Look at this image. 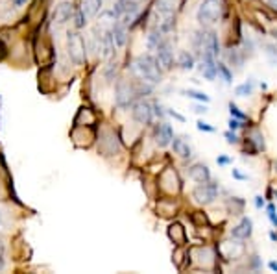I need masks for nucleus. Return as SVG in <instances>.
I'll list each match as a JSON object with an SVG mask.
<instances>
[{
	"instance_id": "bb28decb",
	"label": "nucleus",
	"mask_w": 277,
	"mask_h": 274,
	"mask_svg": "<svg viewBox=\"0 0 277 274\" xmlns=\"http://www.w3.org/2000/svg\"><path fill=\"white\" fill-rule=\"evenodd\" d=\"M168 237L172 239L176 244H183V243H185V237H187V233H185V228H183L180 222H176V224H170V228H168Z\"/></svg>"
},
{
	"instance_id": "ddd939ff",
	"label": "nucleus",
	"mask_w": 277,
	"mask_h": 274,
	"mask_svg": "<svg viewBox=\"0 0 277 274\" xmlns=\"http://www.w3.org/2000/svg\"><path fill=\"white\" fill-rule=\"evenodd\" d=\"M231 237L240 239V241H248V239L253 235V220L248 217V215H242L238 224H235L231 228Z\"/></svg>"
},
{
	"instance_id": "a19ab883",
	"label": "nucleus",
	"mask_w": 277,
	"mask_h": 274,
	"mask_svg": "<svg viewBox=\"0 0 277 274\" xmlns=\"http://www.w3.org/2000/svg\"><path fill=\"white\" fill-rule=\"evenodd\" d=\"M216 165L218 167H222V169H226V167H229V165H233V158L228 156V154H220V156L216 158Z\"/></svg>"
},
{
	"instance_id": "4be33fe9",
	"label": "nucleus",
	"mask_w": 277,
	"mask_h": 274,
	"mask_svg": "<svg viewBox=\"0 0 277 274\" xmlns=\"http://www.w3.org/2000/svg\"><path fill=\"white\" fill-rule=\"evenodd\" d=\"M164 39H166V36H164L163 32L159 30V28H156V26H152L148 36H146V49L150 50V52H154V50L159 49V45L163 43Z\"/></svg>"
},
{
	"instance_id": "aec40b11",
	"label": "nucleus",
	"mask_w": 277,
	"mask_h": 274,
	"mask_svg": "<svg viewBox=\"0 0 277 274\" xmlns=\"http://www.w3.org/2000/svg\"><path fill=\"white\" fill-rule=\"evenodd\" d=\"M198 69H200V73H202V76H204L207 82L216 80V60H212V58H202Z\"/></svg>"
},
{
	"instance_id": "9b49d317",
	"label": "nucleus",
	"mask_w": 277,
	"mask_h": 274,
	"mask_svg": "<svg viewBox=\"0 0 277 274\" xmlns=\"http://www.w3.org/2000/svg\"><path fill=\"white\" fill-rule=\"evenodd\" d=\"M146 0H116L113 4V13L116 19L124 17V15H138L140 6Z\"/></svg>"
},
{
	"instance_id": "1a4fd4ad",
	"label": "nucleus",
	"mask_w": 277,
	"mask_h": 274,
	"mask_svg": "<svg viewBox=\"0 0 277 274\" xmlns=\"http://www.w3.org/2000/svg\"><path fill=\"white\" fill-rule=\"evenodd\" d=\"M222 54V47H220V39H218V34L211 28L205 30V41H204V50H202V58H212V60H218V56Z\"/></svg>"
},
{
	"instance_id": "a211bd4d",
	"label": "nucleus",
	"mask_w": 277,
	"mask_h": 274,
	"mask_svg": "<svg viewBox=\"0 0 277 274\" xmlns=\"http://www.w3.org/2000/svg\"><path fill=\"white\" fill-rule=\"evenodd\" d=\"M111 32H113L116 49H124L128 43V32H130V26L124 25L120 19H116L113 25H111Z\"/></svg>"
},
{
	"instance_id": "a18cd8bd",
	"label": "nucleus",
	"mask_w": 277,
	"mask_h": 274,
	"mask_svg": "<svg viewBox=\"0 0 277 274\" xmlns=\"http://www.w3.org/2000/svg\"><path fill=\"white\" fill-rule=\"evenodd\" d=\"M166 115L172 117V119H174V121H178V122H185V121H187V119L181 115V113H178V111L172 110V108H166Z\"/></svg>"
},
{
	"instance_id": "8fccbe9b",
	"label": "nucleus",
	"mask_w": 277,
	"mask_h": 274,
	"mask_svg": "<svg viewBox=\"0 0 277 274\" xmlns=\"http://www.w3.org/2000/svg\"><path fill=\"white\" fill-rule=\"evenodd\" d=\"M28 2H30V0H13V4H15L17 8L24 6V4H28Z\"/></svg>"
},
{
	"instance_id": "09e8293b",
	"label": "nucleus",
	"mask_w": 277,
	"mask_h": 274,
	"mask_svg": "<svg viewBox=\"0 0 277 274\" xmlns=\"http://www.w3.org/2000/svg\"><path fill=\"white\" fill-rule=\"evenodd\" d=\"M266 2H268V8H272L277 13V0H266Z\"/></svg>"
},
{
	"instance_id": "7ed1b4c3",
	"label": "nucleus",
	"mask_w": 277,
	"mask_h": 274,
	"mask_svg": "<svg viewBox=\"0 0 277 274\" xmlns=\"http://www.w3.org/2000/svg\"><path fill=\"white\" fill-rule=\"evenodd\" d=\"M137 100L138 97L137 89H135V78H116V84H114V104H116V108H120V110L132 108Z\"/></svg>"
},
{
	"instance_id": "f704fd0d",
	"label": "nucleus",
	"mask_w": 277,
	"mask_h": 274,
	"mask_svg": "<svg viewBox=\"0 0 277 274\" xmlns=\"http://www.w3.org/2000/svg\"><path fill=\"white\" fill-rule=\"evenodd\" d=\"M116 63L114 61H109L108 67H106V71H104V78H106V82H114L116 80Z\"/></svg>"
},
{
	"instance_id": "2eb2a0df",
	"label": "nucleus",
	"mask_w": 277,
	"mask_h": 274,
	"mask_svg": "<svg viewBox=\"0 0 277 274\" xmlns=\"http://www.w3.org/2000/svg\"><path fill=\"white\" fill-rule=\"evenodd\" d=\"M181 4H183V0H156L154 2V15H157V17L176 15Z\"/></svg>"
},
{
	"instance_id": "f257e3e1",
	"label": "nucleus",
	"mask_w": 277,
	"mask_h": 274,
	"mask_svg": "<svg viewBox=\"0 0 277 274\" xmlns=\"http://www.w3.org/2000/svg\"><path fill=\"white\" fill-rule=\"evenodd\" d=\"M132 73L135 78H140L148 82V84H154V86H159L163 82V67L159 65L156 56H152L150 52L146 54L137 56L135 60L132 61Z\"/></svg>"
},
{
	"instance_id": "b1692460",
	"label": "nucleus",
	"mask_w": 277,
	"mask_h": 274,
	"mask_svg": "<svg viewBox=\"0 0 277 274\" xmlns=\"http://www.w3.org/2000/svg\"><path fill=\"white\" fill-rule=\"evenodd\" d=\"M244 206H246V200L240 198V196H229L228 200H226V207H228L229 215L242 217V213H244Z\"/></svg>"
},
{
	"instance_id": "4c0bfd02",
	"label": "nucleus",
	"mask_w": 277,
	"mask_h": 274,
	"mask_svg": "<svg viewBox=\"0 0 277 274\" xmlns=\"http://www.w3.org/2000/svg\"><path fill=\"white\" fill-rule=\"evenodd\" d=\"M224 137H226V143H228V145H240V143H242V139L238 137V134H236V132H233V130L224 132Z\"/></svg>"
},
{
	"instance_id": "de8ad7c7",
	"label": "nucleus",
	"mask_w": 277,
	"mask_h": 274,
	"mask_svg": "<svg viewBox=\"0 0 277 274\" xmlns=\"http://www.w3.org/2000/svg\"><path fill=\"white\" fill-rule=\"evenodd\" d=\"M268 268H270V270H274V272H277V261H276V259L268 261Z\"/></svg>"
},
{
	"instance_id": "864d4df0",
	"label": "nucleus",
	"mask_w": 277,
	"mask_h": 274,
	"mask_svg": "<svg viewBox=\"0 0 277 274\" xmlns=\"http://www.w3.org/2000/svg\"><path fill=\"white\" fill-rule=\"evenodd\" d=\"M270 36H272V39H274V41L277 43V30H272V32H270Z\"/></svg>"
},
{
	"instance_id": "c85d7f7f",
	"label": "nucleus",
	"mask_w": 277,
	"mask_h": 274,
	"mask_svg": "<svg viewBox=\"0 0 277 274\" xmlns=\"http://www.w3.org/2000/svg\"><path fill=\"white\" fill-rule=\"evenodd\" d=\"M262 54L266 56V60L270 61L272 65H277V43L276 41H266L262 45Z\"/></svg>"
},
{
	"instance_id": "f8f14e48",
	"label": "nucleus",
	"mask_w": 277,
	"mask_h": 274,
	"mask_svg": "<svg viewBox=\"0 0 277 274\" xmlns=\"http://www.w3.org/2000/svg\"><path fill=\"white\" fill-rule=\"evenodd\" d=\"M220 246L228 248V252H226V250H220V254H222V257L226 259V261H231V259H240V257L244 256V244H242L240 239L231 237L229 241H222Z\"/></svg>"
},
{
	"instance_id": "6ab92c4d",
	"label": "nucleus",
	"mask_w": 277,
	"mask_h": 274,
	"mask_svg": "<svg viewBox=\"0 0 277 274\" xmlns=\"http://www.w3.org/2000/svg\"><path fill=\"white\" fill-rule=\"evenodd\" d=\"M72 15H74V6L72 4H68V2H61L60 6H56L54 10V23L58 26L65 25L68 21H72Z\"/></svg>"
},
{
	"instance_id": "c03bdc74",
	"label": "nucleus",
	"mask_w": 277,
	"mask_h": 274,
	"mask_svg": "<svg viewBox=\"0 0 277 274\" xmlns=\"http://www.w3.org/2000/svg\"><path fill=\"white\" fill-rule=\"evenodd\" d=\"M192 111L194 113H198V115H205V113L209 111V108H207V104L205 102H198L192 106Z\"/></svg>"
},
{
	"instance_id": "6e6552de",
	"label": "nucleus",
	"mask_w": 277,
	"mask_h": 274,
	"mask_svg": "<svg viewBox=\"0 0 277 274\" xmlns=\"http://www.w3.org/2000/svg\"><path fill=\"white\" fill-rule=\"evenodd\" d=\"M98 150L102 156H114V154H118L120 150V141L118 137L114 135L113 130H102V134H100V139H98Z\"/></svg>"
},
{
	"instance_id": "dca6fc26",
	"label": "nucleus",
	"mask_w": 277,
	"mask_h": 274,
	"mask_svg": "<svg viewBox=\"0 0 277 274\" xmlns=\"http://www.w3.org/2000/svg\"><path fill=\"white\" fill-rule=\"evenodd\" d=\"M224 60L228 63L229 67H235L236 71H242L244 63H246V54L244 50L238 49V47H229L226 52H224Z\"/></svg>"
},
{
	"instance_id": "4468645a",
	"label": "nucleus",
	"mask_w": 277,
	"mask_h": 274,
	"mask_svg": "<svg viewBox=\"0 0 277 274\" xmlns=\"http://www.w3.org/2000/svg\"><path fill=\"white\" fill-rule=\"evenodd\" d=\"M170 146H172V150H174L176 156L181 159H185V161L194 156L192 146H190V143H188V139L185 135H174V139H172Z\"/></svg>"
},
{
	"instance_id": "423d86ee",
	"label": "nucleus",
	"mask_w": 277,
	"mask_h": 274,
	"mask_svg": "<svg viewBox=\"0 0 277 274\" xmlns=\"http://www.w3.org/2000/svg\"><path fill=\"white\" fill-rule=\"evenodd\" d=\"M132 119L137 122V124H140V126H152V124H154V119H156L152 102H148L144 98L137 100V102L132 106Z\"/></svg>"
},
{
	"instance_id": "c9c22d12",
	"label": "nucleus",
	"mask_w": 277,
	"mask_h": 274,
	"mask_svg": "<svg viewBox=\"0 0 277 274\" xmlns=\"http://www.w3.org/2000/svg\"><path fill=\"white\" fill-rule=\"evenodd\" d=\"M152 108H154V115H156V119H159V121H164L166 119V108H163L161 106V102H157V100H152Z\"/></svg>"
},
{
	"instance_id": "cd10ccee",
	"label": "nucleus",
	"mask_w": 277,
	"mask_h": 274,
	"mask_svg": "<svg viewBox=\"0 0 277 274\" xmlns=\"http://www.w3.org/2000/svg\"><path fill=\"white\" fill-rule=\"evenodd\" d=\"M253 93H255V80L250 78L246 80L244 84H240V86H236L235 87V95L238 98H248V97H252Z\"/></svg>"
},
{
	"instance_id": "37998d69",
	"label": "nucleus",
	"mask_w": 277,
	"mask_h": 274,
	"mask_svg": "<svg viewBox=\"0 0 277 274\" xmlns=\"http://www.w3.org/2000/svg\"><path fill=\"white\" fill-rule=\"evenodd\" d=\"M231 176H233V180H236V182H248V180H250V176H248L246 172H242L240 169H233V171H231Z\"/></svg>"
},
{
	"instance_id": "72a5a7b5",
	"label": "nucleus",
	"mask_w": 277,
	"mask_h": 274,
	"mask_svg": "<svg viewBox=\"0 0 277 274\" xmlns=\"http://www.w3.org/2000/svg\"><path fill=\"white\" fill-rule=\"evenodd\" d=\"M248 137H250V139H252L253 143H255V145H257V148H259V152H262V150H264V148H266L264 135L260 134L259 130H253V132H252V135H248Z\"/></svg>"
},
{
	"instance_id": "5fc2aeb1",
	"label": "nucleus",
	"mask_w": 277,
	"mask_h": 274,
	"mask_svg": "<svg viewBox=\"0 0 277 274\" xmlns=\"http://www.w3.org/2000/svg\"><path fill=\"white\" fill-rule=\"evenodd\" d=\"M276 198H277V193H276Z\"/></svg>"
},
{
	"instance_id": "5701e85b",
	"label": "nucleus",
	"mask_w": 277,
	"mask_h": 274,
	"mask_svg": "<svg viewBox=\"0 0 277 274\" xmlns=\"http://www.w3.org/2000/svg\"><path fill=\"white\" fill-rule=\"evenodd\" d=\"M102 6L104 0H82V4H80V8L84 10L87 19H92L96 17L98 13H102Z\"/></svg>"
},
{
	"instance_id": "0eeeda50",
	"label": "nucleus",
	"mask_w": 277,
	"mask_h": 274,
	"mask_svg": "<svg viewBox=\"0 0 277 274\" xmlns=\"http://www.w3.org/2000/svg\"><path fill=\"white\" fill-rule=\"evenodd\" d=\"M152 139L159 148H166L170 146L172 139H174V128L172 124L166 121H159L152 126Z\"/></svg>"
},
{
	"instance_id": "393cba45",
	"label": "nucleus",
	"mask_w": 277,
	"mask_h": 274,
	"mask_svg": "<svg viewBox=\"0 0 277 274\" xmlns=\"http://www.w3.org/2000/svg\"><path fill=\"white\" fill-rule=\"evenodd\" d=\"M216 78L222 80L226 86L233 84V71L226 61H216Z\"/></svg>"
},
{
	"instance_id": "58836bf2",
	"label": "nucleus",
	"mask_w": 277,
	"mask_h": 274,
	"mask_svg": "<svg viewBox=\"0 0 277 274\" xmlns=\"http://www.w3.org/2000/svg\"><path fill=\"white\" fill-rule=\"evenodd\" d=\"M196 128H198L200 132H204V134H214V132H216V126H212V124L202 121V119L196 122Z\"/></svg>"
},
{
	"instance_id": "7c9ffc66",
	"label": "nucleus",
	"mask_w": 277,
	"mask_h": 274,
	"mask_svg": "<svg viewBox=\"0 0 277 274\" xmlns=\"http://www.w3.org/2000/svg\"><path fill=\"white\" fill-rule=\"evenodd\" d=\"M242 50H244V54H246V58H252V56H255V52H257L255 41H253V37L250 36V34L242 37Z\"/></svg>"
},
{
	"instance_id": "39448f33",
	"label": "nucleus",
	"mask_w": 277,
	"mask_h": 274,
	"mask_svg": "<svg viewBox=\"0 0 277 274\" xmlns=\"http://www.w3.org/2000/svg\"><path fill=\"white\" fill-rule=\"evenodd\" d=\"M190 195H192L194 202L200 204V206H211L220 196V183L216 180H212V178L207 180V182L196 183Z\"/></svg>"
},
{
	"instance_id": "473e14b6",
	"label": "nucleus",
	"mask_w": 277,
	"mask_h": 274,
	"mask_svg": "<svg viewBox=\"0 0 277 274\" xmlns=\"http://www.w3.org/2000/svg\"><path fill=\"white\" fill-rule=\"evenodd\" d=\"M228 110H229V113H231V117H235V119H238V121H244V122L248 121V115L240 110V108H238V106H236L235 102H229L228 104Z\"/></svg>"
},
{
	"instance_id": "e433bc0d",
	"label": "nucleus",
	"mask_w": 277,
	"mask_h": 274,
	"mask_svg": "<svg viewBox=\"0 0 277 274\" xmlns=\"http://www.w3.org/2000/svg\"><path fill=\"white\" fill-rule=\"evenodd\" d=\"M266 217H268V220H270V224L274 226L277 230V207L274 206V204H266Z\"/></svg>"
},
{
	"instance_id": "ea45409f",
	"label": "nucleus",
	"mask_w": 277,
	"mask_h": 274,
	"mask_svg": "<svg viewBox=\"0 0 277 274\" xmlns=\"http://www.w3.org/2000/svg\"><path fill=\"white\" fill-rule=\"evenodd\" d=\"M248 268L250 270H259V268H262V261H260V257L257 254L248 257Z\"/></svg>"
},
{
	"instance_id": "c756f323",
	"label": "nucleus",
	"mask_w": 277,
	"mask_h": 274,
	"mask_svg": "<svg viewBox=\"0 0 277 274\" xmlns=\"http://www.w3.org/2000/svg\"><path fill=\"white\" fill-rule=\"evenodd\" d=\"M181 95L187 97V98H192V100H196V102H205V104L211 102V97L205 95L204 91H198V89H183Z\"/></svg>"
},
{
	"instance_id": "49530a36",
	"label": "nucleus",
	"mask_w": 277,
	"mask_h": 274,
	"mask_svg": "<svg viewBox=\"0 0 277 274\" xmlns=\"http://www.w3.org/2000/svg\"><path fill=\"white\" fill-rule=\"evenodd\" d=\"M253 206H255V209H262V207H266V200L262 195H257L255 198H253Z\"/></svg>"
},
{
	"instance_id": "20e7f679",
	"label": "nucleus",
	"mask_w": 277,
	"mask_h": 274,
	"mask_svg": "<svg viewBox=\"0 0 277 274\" xmlns=\"http://www.w3.org/2000/svg\"><path fill=\"white\" fill-rule=\"evenodd\" d=\"M66 54H68V60L72 61L76 67L84 65L85 60H87V41L80 34V30L66 34Z\"/></svg>"
},
{
	"instance_id": "9d476101",
	"label": "nucleus",
	"mask_w": 277,
	"mask_h": 274,
	"mask_svg": "<svg viewBox=\"0 0 277 274\" xmlns=\"http://www.w3.org/2000/svg\"><path fill=\"white\" fill-rule=\"evenodd\" d=\"M156 58L159 61V65L163 67V71H172L176 67V54L174 47L168 39H164L163 43L159 45V49L156 50Z\"/></svg>"
},
{
	"instance_id": "412c9836",
	"label": "nucleus",
	"mask_w": 277,
	"mask_h": 274,
	"mask_svg": "<svg viewBox=\"0 0 277 274\" xmlns=\"http://www.w3.org/2000/svg\"><path fill=\"white\" fill-rule=\"evenodd\" d=\"M176 67H180L181 71H192L196 67V56L190 50H181L176 60Z\"/></svg>"
},
{
	"instance_id": "f3484780",
	"label": "nucleus",
	"mask_w": 277,
	"mask_h": 274,
	"mask_svg": "<svg viewBox=\"0 0 277 274\" xmlns=\"http://www.w3.org/2000/svg\"><path fill=\"white\" fill-rule=\"evenodd\" d=\"M187 174H188V178H190L194 183L207 182V180H211V178H212L211 176V169H209V167H207L205 163H202V161L188 165Z\"/></svg>"
},
{
	"instance_id": "79ce46f5",
	"label": "nucleus",
	"mask_w": 277,
	"mask_h": 274,
	"mask_svg": "<svg viewBox=\"0 0 277 274\" xmlns=\"http://www.w3.org/2000/svg\"><path fill=\"white\" fill-rule=\"evenodd\" d=\"M228 126L229 130H233V132H238V130H242L246 124H244V121H238V119H235V117H231L228 121Z\"/></svg>"
},
{
	"instance_id": "f03ea898",
	"label": "nucleus",
	"mask_w": 277,
	"mask_h": 274,
	"mask_svg": "<svg viewBox=\"0 0 277 274\" xmlns=\"http://www.w3.org/2000/svg\"><path fill=\"white\" fill-rule=\"evenodd\" d=\"M222 17V2L220 0H202L196 12V21L200 28H212Z\"/></svg>"
},
{
	"instance_id": "a878e982",
	"label": "nucleus",
	"mask_w": 277,
	"mask_h": 274,
	"mask_svg": "<svg viewBox=\"0 0 277 274\" xmlns=\"http://www.w3.org/2000/svg\"><path fill=\"white\" fill-rule=\"evenodd\" d=\"M205 30L207 28H202V30L194 32L190 36V49L194 50V56H202V50H204V41H205Z\"/></svg>"
},
{
	"instance_id": "3c124183",
	"label": "nucleus",
	"mask_w": 277,
	"mask_h": 274,
	"mask_svg": "<svg viewBox=\"0 0 277 274\" xmlns=\"http://www.w3.org/2000/svg\"><path fill=\"white\" fill-rule=\"evenodd\" d=\"M268 235H270V239L274 241V243H277V231H270Z\"/></svg>"
},
{
	"instance_id": "2f4dec72",
	"label": "nucleus",
	"mask_w": 277,
	"mask_h": 274,
	"mask_svg": "<svg viewBox=\"0 0 277 274\" xmlns=\"http://www.w3.org/2000/svg\"><path fill=\"white\" fill-rule=\"evenodd\" d=\"M72 21H74V28H76V30H84L85 26H87V15L84 13V10H82V8L74 10Z\"/></svg>"
},
{
	"instance_id": "603ef678",
	"label": "nucleus",
	"mask_w": 277,
	"mask_h": 274,
	"mask_svg": "<svg viewBox=\"0 0 277 274\" xmlns=\"http://www.w3.org/2000/svg\"><path fill=\"white\" fill-rule=\"evenodd\" d=\"M6 263H4V257H2V252H0V270H4Z\"/></svg>"
}]
</instances>
